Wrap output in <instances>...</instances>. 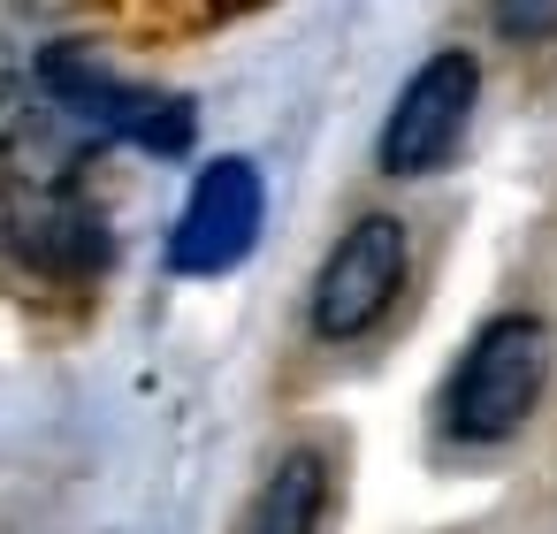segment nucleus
Segmentation results:
<instances>
[{
    "label": "nucleus",
    "mask_w": 557,
    "mask_h": 534,
    "mask_svg": "<svg viewBox=\"0 0 557 534\" xmlns=\"http://www.w3.org/2000/svg\"><path fill=\"white\" fill-rule=\"evenodd\" d=\"M542 389H549V328L534 313H504L466 344L443 389V427L458 443H504L534 420Z\"/></svg>",
    "instance_id": "f257e3e1"
},
{
    "label": "nucleus",
    "mask_w": 557,
    "mask_h": 534,
    "mask_svg": "<svg viewBox=\"0 0 557 534\" xmlns=\"http://www.w3.org/2000/svg\"><path fill=\"white\" fill-rule=\"evenodd\" d=\"M39 85H47V100L54 108H70L77 123H92V131H108V138H131L138 153H161V161H176V153H191V131H199V108L184 100V92H146V85H123L92 47H47L39 54Z\"/></svg>",
    "instance_id": "f03ea898"
},
{
    "label": "nucleus",
    "mask_w": 557,
    "mask_h": 534,
    "mask_svg": "<svg viewBox=\"0 0 557 534\" xmlns=\"http://www.w3.org/2000/svg\"><path fill=\"white\" fill-rule=\"evenodd\" d=\"M405 222L397 214H359L336 245H329V260H321V275H313V336H329V344H351V336H367L389 306H397V290H405Z\"/></svg>",
    "instance_id": "7ed1b4c3"
},
{
    "label": "nucleus",
    "mask_w": 557,
    "mask_h": 534,
    "mask_svg": "<svg viewBox=\"0 0 557 534\" xmlns=\"http://www.w3.org/2000/svg\"><path fill=\"white\" fill-rule=\"evenodd\" d=\"M473 100H481V62L473 54H428L412 77H405V92H397V108H389V123H382V169L389 176H428V169H443L450 153H458V138H466V123H473Z\"/></svg>",
    "instance_id": "20e7f679"
},
{
    "label": "nucleus",
    "mask_w": 557,
    "mask_h": 534,
    "mask_svg": "<svg viewBox=\"0 0 557 534\" xmlns=\"http://www.w3.org/2000/svg\"><path fill=\"white\" fill-rule=\"evenodd\" d=\"M260 214H268V184L245 153H222L199 169L176 229H169V268L176 275H230L252 245H260Z\"/></svg>",
    "instance_id": "39448f33"
},
{
    "label": "nucleus",
    "mask_w": 557,
    "mask_h": 534,
    "mask_svg": "<svg viewBox=\"0 0 557 534\" xmlns=\"http://www.w3.org/2000/svg\"><path fill=\"white\" fill-rule=\"evenodd\" d=\"M16 252H24L32 268H47V275L85 283V275L108 268V222H100L77 191H47V199H32V207H16Z\"/></svg>",
    "instance_id": "423d86ee"
},
{
    "label": "nucleus",
    "mask_w": 557,
    "mask_h": 534,
    "mask_svg": "<svg viewBox=\"0 0 557 534\" xmlns=\"http://www.w3.org/2000/svg\"><path fill=\"white\" fill-rule=\"evenodd\" d=\"M321 519H329V458L283 450L245 511V534H321Z\"/></svg>",
    "instance_id": "0eeeda50"
},
{
    "label": "nucleus",
    "mask_w": 557,
    "mask_h": 534,
    "mask_svg": "<svg viewBox=\"0 0 557 534\" xmlns=\"http://www.w3.org/2000/svg\"><path fill=\"white\" fill-rule=\"evenodd\" d=\"M488 16H496V39H511V47L557 39V0H488Z\"/></svg>",
    "instance_id": "6e6552de"
}]
</instances>
